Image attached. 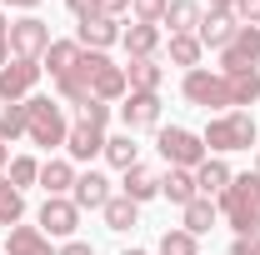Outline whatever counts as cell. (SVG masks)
<instances>
[{
	"instance_id": "obj_11",
	"label": "cell",
	"mask_w": 260,
	"mask_h": 255,
	"mask_svg": "<svg viewBox=\"0 0 260 255\" xmlns=\"http://www.w3.org/2000/svg\"><path fill=\"white\" fill-rule=\"evenodd\" d=\"M235 30H240V20H235L230 10H205L195 35H200V45H205V50H215V55H220L230 40H235Z\"/></svg>"
},
{
	"instance_id": "obj_44",
	"label": "cell",
	"mask_w": 260,
	"mask_h": 255,
	"mask_svg": "<svg viewBox=\"0 0 260 255\" xmlns=\"http://www.w3.org/2000/svg\"><path fill=\"white\" fill-rule=\"evenodd\" d=\"M5 165H10V145L0 140V170H5Z\"/></svg>"
},
{
	"instance_id": "obj_30",
	"label": "cell",
	"mask_w": 260,
	"mask_h": 255,
	"mask_svg": "<svg viewBox=\"0 0 260 255\" xmlns=\"http://www.w3.org/2000/svg\"><path fill=\"white\" fill-rule=\"evenodd\" d=\"M205 55V45H200V35H170V65H180V70H195Z\"/></svg>"
},
{
	"instance_id": "obj_18",
	"label": "cell",
	"mask_w": 260,
	"mask_h": 255,
	"mask_svg": "<svg viewBox=\"0 0 260 255\" xmlns=\"http://www.w3.org/2000/svg\"><path fill=\"white\" fill-rule=\"evenodd\" d=\"M120 45H125L130 60H155V50H160V25H130V30H120Z\"/></svg>"
},
{
	"instance_id": "obj_46",
	"label": "cell",
	"mask_w": 260,
	"mask_h": 255,
	"mask_svg": "<svg viewBox=\"0 0 260 255\" xmlns=\"http://www.w3.org/2000/svg\"><path fill=\"white\" fill-rule=\"evenodd\" d=\"M250 255H260V235H255V240H250Z\"/></svg>"
},
{
	"instance_id": "obj_31",
	"label": "cell",
	"mask_w": 260,
	"mask_h": 255,
	"mask_svg": "<svg viewBox=\"0 0 260 255\" xmlns=\"http://www.w3.org/2000/svg\"><path fill=\"white\" fill-rule=\"evenodd\" d=\"M25 125H30V115H25V100L0 110V140H5V145H10V140H20V135H25Z\"/></svg>"
},
{
	"instance_id": "obj_39",
	"label": "cell",
	"mask_w": 260,
	"mask_h": 255,
	"mask_svg": "<svg viewBox=\"0 0 260 255\" xmlns=\"http://www.w3.org/2000/svg\"><path fill=\"white\" fill-rule=\"evenodd\" d=\"M55 255H95V245H85V240H65Z\"/></svg>"
},
{
	"instance_id": "obj_29",
	"label": "cell",
	"mask_w": 260,
	"mask_h": 255,
	"mask_svg": "<svg viewBox=\"0 0 260 255\" xmlns=\"http://www.w3.org/2000/svg\"><path fill=\"white\" fill-rule=\"evenodd\" d=\"M125 80H130V90H155V95H160L165 70H160L155 60H130V65H125Z\"/></svg>"
},
{
	"instance_id": "obj_36",
	"label": "cell",
	"mask_w": 260,
	"mask_h": 255,
	"mask_svg": "<svg viewBox=\"0 0 260 255\" xmlns=\"http://www.w3.org/2000/svg\"><path fill=\"white\" fill-rule=\"evenodd\" d=\"M240 25H260V0H235V10H230Z\"/></svg>"
},
{
	"instance_id": "obj_45",
	"label": "cell",
	"mask_w": 260,
	"mask_h": 255,
	"mask_svg": "<svg viewBox=\"0 0 260 255\" xmlns=\"http://www.w3.org/2000/svg\"><path fill=\"white\" fill-rule=\"evenodd\" d=\"M5 35H10V20H5V10H0V40H5Z\"/></svg>"
},
{
	"instance_id": "obj_2",
	"label": "cell",
	"mask_w": 260,
	"mask_h": 255,
	"mask_svg": "<svg viewBox=\"0 0 260 255\" xmlns=\"http://www.w3.org/2000/svg\"><path fill=\"white\" fill-rule=\"evenodd\" d=\"M255 115L250 110H225V115H215L210 125L200 130V140H205V155H230V150H250L255 145Z\"/></svg>"
},
{
	"instance_id": "obj_8",
	"label": "cell",
	"mask_w": 260,
	"mask_h": 255,
	"mask_svg": "<svg viewBox=\"0 0 260 255\" xmlns=\"http://www.w3.org/2000/svg\"><path fill=\"white\" fill-rule=\"evenodd\" d=\"M35 80H40V60H15V55H10V65L0 70V100H5V105L30 100Z\"/></svg>"
},
{
	"instance_id": "obj_19",
	"label": "cell",
	"mask_w": 260,
	"mask_h": 255,
	"mask_svg": "<svg viewBox=\"0 0 260 255\" xmlns=\"http://www.w3.org/2000/svg\"><path fill=\"white\" fill-rule=\"evenodd\" d=\"M5 255H55V250H50V235L40 225H10Z\"/></svg>"
},
{
	"instance_id": "obj_28",
	"label": "cell",
	"mask_w": 260,
	"mask_h": 255,
	"mask_svg": "<svg viewBox=\"0 0 260 255\" xmlns=\"http://www.w3.org/2000/svg\"><path fill=\"white\" fill-rule=\"evenodd\" d=\"M25 220V190H15L10 185V175H0V225L10 230V225Z\"/></svg>"
},
{
	"instance_id": "obj_7",
	"label": "cell",
	"mask_w": 260,
	"mask_h": 255,
	"mask_svg": "<svg viewBox=\"0 0 260 255\" xmlns=\"http://www.w3.org/2000/svg\"><path fill=\"white\" fill-rule=\"evenodd\" d=\"M260 60V25H240L235 40L220 50V75H235V70H255Z\"/></svg>"
},
{
	"instance_id": "obj_37",
	"label": "cell",
	"mask_w": 260,
	"mask_h": 255,
	"mask_svg": "<svg viewBox=\"0 0 260 255\" xmlns=\"http://www.w3.org/2000/svg\"><path fill=\"white\" fill-rule=\"evenodd\" d=\"M65 10L75 20H90V15H100V0H65Z\"/></svg>"
},
{
	"instance_id": "obj_6",
	"label": "cell",
	"mask_w": 260,
	"mask_h": 255,
	"mask_svg": "<svg viewBox=\"0 0 260 255\" xmlns=\"http://www.w3.org/2000/svg\"><path fill=\"white\" fill-rule=\"evenodd\" d=\"M155 150L165 155V165H180V170H195L200 160H205V140L185 125H170L160 130V140H155Z\"/></svg>"
},
{
	"instance_id": "obj_35",
	"label": "cell",
	"mask_w": 260,
	"mask_h": 255,
	"mask_svg": "<svg viewBox=\"0 0 260 255\" xmlns=\"http://www.w3.org/2000/svg\"><path fill=\"white\" fill-rule=\"evenodd\" d=\"M80 120H85V125H95V130H105V120H110V105L90 95L85 105H80Z\"/></svg>"
},
{
	"instance_id": "obj_26",
	"label": "cell",
	"mask_w": 260,
	"mask_h": 255,
	"mask_svg": "<svg viewBox=\"0 0 260 255\" xmlns=\"http://www.w3.org/2000/svg\"><path fill=\"white\" fill-rule=\"evenodd\" d=\"M100 155L110 160L115 170H130V165H140V145L130 140V130H120V135H105V150Z\"/></svg>"
},
{
	"instance_id": "obj_24",
	"label": "cell",
	"mask_w": 260,
	"mask_h": 255,
	"mask_svg": "<svg viewBox=\"0 0 260 255\" xmlns=\"http://www.w3.org/2000/svg\"><path fill=\"white\" fill-rule=\"evenodd\" d=\"M215 220H220V205H215V200H205V195H195L190 205H185V225H180V230H190L195 240H200L205 230H215Z\"/></svg>"
},
{
	"instance_id": "obj_34",
	"label": "cell",
	"mask_w": 260,
	"mask_h": 255,
	"mask_svg": "<svg viewBox=\"0 0 260 255\" xmlns=\"http://www.w3.org/2000/svg\"><path fill=\"white\" fill-rule=\"evenodd\" d=\"M165 5H170V0H130V15H135L140 25H160V20H165Z\"/></svg>"
},
{
	"instance_id": "obj_41",
	"label": "cell",
	"mask_w": 260,
	"mask_h": 255,
	"mask_svg": "<svg viewBox=\"0 0 260 255\" xmlns=\"http://www.w3.org/2000/svg\"><path fill=\"white\" fill-rule=\"evenodd\" d=\"M230 255H250V240H240V235H235V245H230Z\"/></svg>"
},
{
	"instance_id": "obj_14",
	"label": "cell",
	"mask_w": 260,
	"mask_h": 255,
	"mask_svg": "<svg viewBox=\"0 0 260 255\" xmlns=\"http://www.w3.org/2000/svg\"><path fill=\"white\" fill-rule=\"evenodd\" d=\"M45 195H70L75 190V160H65V155H50V160H40V180H35Z\"/></svg>"
},
{
	"instance_id": "obj_15",
	"label": "cell",
	"mask_w": 260,
	"mask_h": 255,
	"mask_svg": "<svg viewBox=\"0 0 260 255\" xmlns=\"http://www.w3.org/2000/svg\"><path fill=\"white\" fill-rule=\"evenodd\" d=\"M75 40H80V50H110V45L120 40V20L90 15V20H80V25H75Z\"/></svg>"
},
{
	"instance_id": "obj_22",
	"label": "cell",
	"mask_w": 260,
	"mask_h": 255,
	"mask_svg": "<svg viewBox=\"0 0 260 255\" xmlns=\"http://www.w3.org/2000/svg\"><path fill=\"white\" fill-rule=\"evenodd\" d=\"M200 15H205L200 0H170L160 25H170V35H195V30H200Z\"/></svg>"
},
{
	"instance_id": "obj_47",
	"label": "cell",
	"mask_w": 260,
	"mask_h": 255,
	"mask_svg": "<svg viewBox=\"0 0 260 255\" xmlns=\"http://www.w3.org/2000/svg\"><path fill=\"white\" fill-rule=\"evenodd\" d=\"M120 255H145V250H120Z\"/></svg>"
},
{
	"instance_id": "obj_27",
	"label": "cell",
	"mask_w": 260,
	"mask_h": 255,
	"mask_svg": "<svg viewBox=\"0 0 260 255\" xmlns=\"http://www.w3.org/2000/svg\"><path fill=\"white\" fill-rule=\"evenodd\" d=\"M100 215H105V230H115V235H120V230H130V225H135V215H140V205H135L130 195H110Z\"/></svg>"
},
{
	"instance_id": "obj_32",
	"label": "cell",
	"mask_w": 260,
	"mask_h": 255,
	"mask_svg": "<svg viewBox=\"0 0 260 255\" xmlns=\"http://www.w3.org/2000/svg\"><path fill=\"white\" fill-rule=\"evenodd\" d=\"M160 255H200V240L190 230H165L160 235Z\"/></svg>"
},
{
	"instance_id": "obj_48",
	"label": "cell",
	"mask_w": 260,
	"mask_h": 255,
	"mask_svg": "<svg viewBox=\"0 0 260 255\" xmlns=\"http://www.w3.org/2000/svg\"><path fill=\"white\" fill-rule=\"evenodd\" d=\"M255 175H260V150H255Z\"/></svg>"
},
{
	"instance_id": "obj_49",
	"label": "cell",
	"mask_w": 260,
	"mask_h": 255,
	"mask_svg": "<svg viewBox=\"0 0 260 255\" xmlns=\"http://www.w3.org/2000/svg\"><path fill=\"white\" fill-rule=\"evenodd\" d=\"M0 255H5V250H0Z\"/></svg>"
},
{
	"instance_id": "obj_25",
	"label": "cell",
	"mask_w": 260,
	"mask_h": 255,
	"mask_svg": "<svg viewBox=\"0 0 260 255\" xmlns=\"http://www.w3.org/2000/svg\"><path fill=\"white\" fill-rule=\"evenodd\" d=\"M225 85H230V110L255 105L260 100V70H235V75H225Z\"/></svg>"
},
{
	"instance_id": "obj_17",
	"label": "cell",
	"mask_w": 260,
	"mask_h": 255,
	"mask_svg": "<svg viewBox=\"0 0 260 255\" xmlns=\"http://www.w3.org/2000/svg\"><path fill=\"white\" fill-rule=\"evenodd\" d=\"M70 200H75L80 210H105V200H110V180H105L100 170H85V175H75Z\"/></svg>"
},
{
	"instance_id": "obj_12",
	"label": "cell",
	"mask_w": 260,
	"mask_h": 255,
	"mask_svg": "<svg viewBox=\"0 0 260 255\" xmlns=\"http://www.w3.org/2000/svg\"><path fill=\"white\" fill-rule=\"evenodd\" d=\"M230 180H235V175H230V165L220 155H205L195 165V190L205 195V200H220V195L230 190Z\"/></svg>"
},
{
	"instance_id": "obj_23",
	"label": "cell",
	"mask_w": 260,
	"mask_h": 255,
	"mask_svg": "<svg viewBox=\"0 0 260 255\" xmlns=\"http://www.w3.org/2000/svg\"><path fill=\"white\" fill-rule=\"evenodd\" d=\"M75 60H80V40H50V50L40 55V70H50L60 80V75L75 70Z\"/></svg>"
},
{
	"instance_id": "obj_3",
	"label": "cell",
	"mask_w": 260,
	"mask_h": 255,
	"mask_svg": "<svg viewBox=\"0 0 260 255\" xmlns=\"http://www.w3.org/2000/svg\"><path fill=\"white\" fill-rule=\"evenodd\" d=\"M25 115H30V125H25L30 145H40V150H55V145H65L70 120H65L60 100H50V95H30V100H25Z\"/></svg>"
},
{
	"instance_id": "obj_33",
	"label": "cell",
	"mask_w": 260,
	"mask_h": 255,
	"mask_svg": "<svg viewBox=\"0 0 260 255\" xmlns=\"http://www.w3.org/2000/svg\"><path fill=\"white\" fill-rule=\"evenodd\" d=\"M35 180H40V160H30V155L10 160V185H15V190H25V185H35Z\"/></svg>"
},
{
	"instance_id": "obj_20",
	"label": "cell",
	"mask_w": 260,
	"mask_h": 255,
	"mask_svg": "<svg viewBox=\"0 0 260 255\" xmlns=\"http://www.w3.org/2000/svg\"><path fill=\"white\" fill-rule=\"evenodd\" d=\"M120 195H130L135 205H145V200H155V195H160V175H155L150 165H130L125 180H120Z\"/></svg>"
},
{
	"instance_id": "obj_16",
	"label": "cell",
	"mask_w": 260,
	"mask_h": 255,
	"mask_svg": "<svg viewBox=\"0 0 260 255\" xmlns=\"http://www.w3.org/2000/svg\"><path fill=\"white\" fill-rule=\"evenodd\" d=\"M105 150V130L85 125V120H75L70 135H65V160H95Z\"/></svg>"
},
{
	"instance_id": "obj_40",
	"label": "cell",
	"mask_w": 260,
	"mask_h": 255,
	"mask_svg": "<svg viewBox=\"0 0 260 255\" xmlns=\"http://www.w3.org/2000/svg\"><path fill=\"white\" fill-rule=\"evenodd\" d=\"M0 5H5V10H10V5H15V10H35L40 0H0Z\"/></svg>"
},
{
	"instance_id": "obj_43",
	"label": "cell",
	"mask_w": 260,
	"mask_h": 255,
	"mask_svg": "<svg viewBox=\"0 0 260 255\" xmlns=\"http://www.w3.org/2000/svg\"><path fill=\"white\" fill-rule=\"evenodd\" d=\"M5 65H10V45L0 40V70H5Z\"/></svg>"
},
{
	"instance_id": "obj_38",
	"label": "cell",
	"mask_w": 260,
	"mask_h": 255,
	"mask_svg": "<svg viewBox=\"0 0 260 255\" xmlns=\"http://www.w3.org/2000/svg\"><path fill=\"white\" fill-rule=\"evenodd\" d=\"M100 15L105 20H120V15H130V0H100Z\"/></svg>"
},
{
	"instance_id": "obj_9",
	"label": "cell",
	"mask_w": 260,
	"mask_h": 255,
	"mask_svg": "<svg viewBox=\"0 0 260 255\" xmlns=\"http://www.w3.org/2000/svg\"><path fill=\"white\" fill-rule=\"evenodd\" d=\"M75 225H80V205H75L70 195H45V205H40V230H45V235L70 240V235H75Z\"/></svg>"
},
{
	"instance_id": "obj_21",
	"label": "cell",
	"mask_w": 260,
	"mask_h": 255,
	"mask_svg": "<svg viewBox=\"0 0 260 255\" xmlns=\"http://www.w3.org/2000/svg\"><path fill=\"white\" fill-rule=\"evenodd\" d=\"M160 195L170 200V205H180V210H185L195 195H200V190H195V170H180V165H170V170L160 175Z\"/></svg>"
},
{
	"instance_id": "obj_10",
	"label": "cell",
	"mask_w": 260,
	"mask_h": 255,
	"mask_svg": "<svg viewBox=\"0 0 260 255\" xmlns=\"http://www.w3.org/2000/svg\"><path fill=\"white\" fill-rule=\"evenodd\" d=\"M120 120H125L130 135H135V130H155L160 125V95H155V90H130L125 105H120Z\"/></svg>"
},
{
	"instance_id": "obj_13",
	"label": "cell",
	"mask_w": 260,
	"mask_h": 255,
	"mask_svg": "<svg viewBox=\"0 0 260 255\" xmlns=\"http://www.w3.org/2000/svg\"><path fill=\"white\" fill-rule=\"evenodd\" d=\"M90 95L105 100V105H110V100H125V95H130L125 65H115L110 55H105V60H100V70H95V80H90Z\"/></svg>"
},
{
	"instance_id": "obj_42",
	"label": "cell",
	"mask_w": 260,
	"mask_h": 255,
	"mask_svg": "<svg viewBox=\"0 0 260 255\" xmlns=\"http://www.w3.org/2000/svg\"><path fill=\"white\" fill-rule=\"evenodd\" d=\"M210 10H235V0H205Z\"/></svg>"
},
{
	"instance_id": "obj_4",
	"label": "cell",
	"mask_w": 260,
	"mask_h": 255,
	"mask_svg": "<svg viewBox=\"0 0 260 255\" xmlns=\"http://www.w3.org/2000/svg\"><path fill=\"white\" fill-rule=\"evenodd\" d=\"M180 95L190 100V105H200V110H220V115L230 110V85H225V75H220V70H205V65L185 70Z\"/></svg>"
},
{
	"instance_id": "obj_1",
	"label": "cell",
	"mask_w": 260,
	"mask_h": 255,
	"mask_svg": "<svg viewBox=\"0 0 260 255\" xmlns=\"http://www.w3.org/2000/svg\"><path fill=\"white\" fill-rule=\"evenodd\" d=\"M220 215H225V225L240 240H255L260 235V175L255 170L230 180V190L220 195Z\"/></svg>"
},
{
	"instance_id": "obj_5",
	"label": "cell",
	"mask_w": 260,
	"mask_h": 255,
	"mask_svg": "<svg viewBox=\"0 0 260 255\" xmlns=\"http://www.w3.org/2000/svg\"><path fill=\"white\" fill-rule=\"evenodd\" d=\"M5 45H10L15 60H40V55L50 50V25H45L40 15H20V20H10Z\"/></svg>"
}]
</instances>
